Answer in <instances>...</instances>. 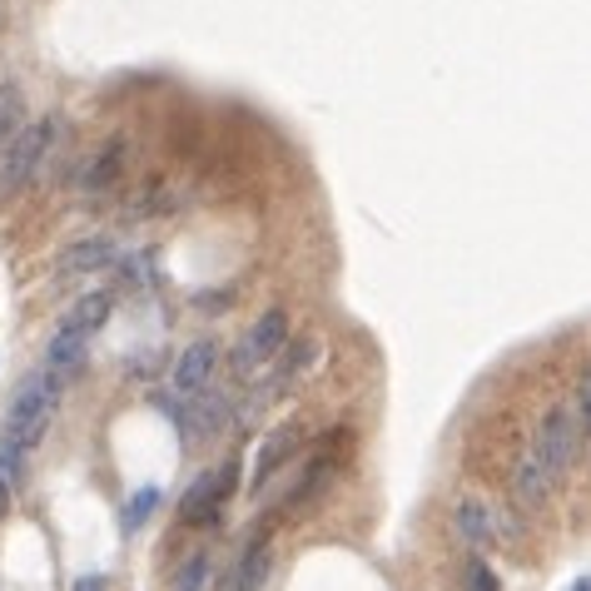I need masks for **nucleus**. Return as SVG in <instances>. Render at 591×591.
I'll return each instance as SVG.
<instances>
[{
    "mask_svg": "<svg viewBox=\"0 0 591 591\" xmlns=\"http://www.w3.org/2000/svg\"><path fill=\"white\" fill-rule=\"evenodd\" d=\"M581 433H587V427L577 423V413H571L567 402H556L552 413L542 417L532 448H527V458H522V467H517V483H512V497H517L522 512H537L547 497L556 492V483L571 473Z\"/></svg>",
    "mask_w": 591,
    "mask_h": 591,
    "instance_id": "1",
    "label": "nucleus"
},
{
    "mask_svg": "<svg viewBox=\"0 0 591 591\" xmlns=\"http://www.w3.org/2000/svg\"><path fill=\"white\" fill-rule=\"evenodd\" d=\"M110 308H115V294H110V288H95V294H85L80 304L60 319V329L50 333V348H46V373L70 383V373L85 363V354H90V338L110 323Z\"/></svg>",
    "mask_w": 591,
    "mask_h": 591,
    "instance_id": "2",
    "label": "nucleus"
},
{
    "mask_svg": "<svg viewBox=\"0 0 591 591\" xmlns=\"http://www.w3.org/2000/svg\"><path fill=\"white\" fill-rule=\"evenodd\" d=\"M60 388H65V378L36 368V373L11 393V413H5V438L11 442H5V448L30 452L40 438H46L50 417H55V402H60Z\"/></svg>",
    "mask_w": 591,
    "mask_h": 591,
    "instance_id": "3",
    "label": "nucleus"
},
{
    "mask_svg": "<svg viewBox=\"0 0 591 591\" xmlns=\"http://www.w3.org/2000/svg\"><path fill=\"white\" fill-rule=\"evenodd\" d=\"M60 134H65L60 119H40V125H25V130L0 150V200H11V194H21L25 184H30V175H36L40 159L55 150Z\"/></svg>",
    "mask_w": 591,
    "mask_h": 591,
    "instance_id": "4",
    "label": "nucleus"
},
{
    "mask_svg": "<svg viewBox=\"0 0 591 591\" xmlns=\"http://www.w3.org/2000/svg\"><path fill=\"white\" fill-rule=\"evenodd\" d=\"M284 344H288V313H284V308H269V313H259V319H254V329L239 338L234 373H239V378H248V373H254V368H264L273 354H284Z\"/></svg>",
    "mask_w": 591,
    "mask_h": 591,
    "instance_id": "5",
    "label": "nucleus"
},
{
    "mask_svg": "<svg viewBox=\"0 0 591 591\" xmlns=\"http://www.w3.org/2000/svg\"><path fill=\"white\" fill-rule=\"evenodd\" d=\"M239 487V462H224L219 473H204L200 483L184 492V502H179V517L190 522V527H204V522L219 517V508L229 502V492Z\"/></svg>",
    "mask_w": 591,
    "mask_h": 591,
    "instance_id": "6",
    "label": "nucleus"
},
{
    "mask_svg": "<svg viewBox=\"0 0 591 591\" xmlns=\"http://www.w3.org/2000/svg\"><path fill=\"white\" fill-rule=\"evenodd\" d=\"M214 368H219V344H214V338H200V344H190L184 354H179L169 388H175L179 398H200V393L209 388Z\"/></svg>",
    "mask_w": 591,
    "mask_h": 591,
    "instance_id": "7",
    "label": "nucleus"
},
{
    "mask_svg": "<svg viewBox=\"0 0 591 591\" xmlns=\"http://www.w3.org/2000/svg\"><path fill=\"white\" fill-rule=\"evenodd\" d=\"M110 259H115V244H110L105 234H90V239H75V244L60 254V259H55V273H60V279H75V273L105 269Z\"/></svg>",
    "mask_w": 591,
    "mask_h": 591,
    "instance_id": "8",
    "label": "nucleus"
},
{
    "mask_svg": "<svg viewBox=\"0 0 591 591\" xmlns=\"http://www.w3.org/2000/svg\"><path fill=\"white\" fill-rule=\"evenodd\" d=\"M125 150H130V140L100 144V154L85 165V175H80V194H105L119 179V169H125Z\"/></svg>",
    "mask_w": 591,
    "mask_h": 591,
    "instance_id": "9",
    "label": "nucleus"
},
{
    "mask_svg": "<svg viewBox=\"0 0 591 591\" xmlns=\"http://www.w3.org/2000/svg\"><path fill=\"white\" fill-rule=\"evenodd\" d=\"M298 442H304V438H298V427H288V423H284V427H273L269 438H264L259 458H254V487L269 483V477L279 473V467H284V462L298 452Z\"/></svg>",
    "mask_w": 591,
    "mask_h": 591,
    "instance_id": "10",
    "label": "nucleus"
},
{
    "mask_svg": "<svg viewBox=\"0 0 591 591\" xmlns=\"http://www.w3.org/2000/svg\"><path fill=\"white\" fill-rule=\"evenodd\" d=\"M458 532L467 537L477 552H487V547L497 542V517H492V508H483V502H462V508H458Z\"/></svg>",
    "mask_w": 591,
    "mask_h": 591,
    "instance_id": "11",
    "label": "nucleus"
},
{
    "mask_svg": "<svg viewBox=\"0 0 591 591\" xmlns=\"http://www.w3.org/2000/svg\"><path fill=\"white\" fill-rule=\"evenodd\" d=\"M264 577H269V537H254L239 556V571H234V591H259Z\"/></svg>",
    "mask_w": 591,
    "mask_h": 591,
    "instance_id": "12",
    "label": "nucleus"
},
{
    "mask_svg": "<svg viewBox=\"0 0 591 591\" xmlns=\"http://www.w3.org/2000/svg\"><path fill=\"white\" fill-rule=\"evenodd\" d=\"M25 130V90L11 80H0V150Z\"/></svg>",
    "mask_w": 591,
    "mask_h": 591,
    "instance_id": "13",
    "label": "nucleus"
},
{
    "mask_svg": "<svg viewBox=\"0 0 591 591\" xmlns=\"http://www.w3.org/2000/svg\"><path fill=\"white\" fill-rule=\"evenodd\" d=\"M329 477H333V462H329V458H313V462H308V467H304V477H298V483H294V492H288V497H284V512L304 508L308 497L319 492V487H323V483H329Z\"/></svg>",
    "mask_w": 591,
    "mask_h": 591,
    "instance_id": "14",
    "label": "nucleus"
},
{
    "mask_svg": "<svg viewBox=\"0 0 591 591\" xmlns=\"http://www.w3.org/2000/svg\"><path fill=\"white\" fill-rule=\"evenodd\" d=\"M154 508H159V487H140V492L125 502V512H119V527H125V532H140Z\"/></svg>",
    "mask_w": 591,
    "mask_h": 591,
    "instance_id": "15",
    "label": "nucleus"
},
{
    "mask_svg": "<svg viewBox=\"0 0 591 591\" xmlns=\"http://www.w3.org/2000/svg\"><path fill=\"white\" fill-rule=\"evenodd\" d=\"M204 577H209V556H194L190 567L179 571V581H175V591H204Z\"/></svg>",
    "mask_w": 591,
    "mask_h": 591,
    "instance_id": "16",
    "label": "nucleus"
},
{
    "mask_svg": "<svg viewBox=\"0 0 591 591\" xmlns=\"http://www.w3.org/2000/svg\"><path fill=\"white\" fill-rule=\"evenodd\" d=\"M467 591H502V581H497V571L487 562H473L467 567Z\"/></svg>",
    "mask_w": 591,
    "mask_h": 591,
    "instance_id": "17",
    "label": "nucleus"
},
{
    "mask_svg": "<svg viewBox=\"0 0 591 591\" xmlns=\"http://www.w3.org/2000/svg\"><path fill=\"white\" fill-rule=\"evenodd\" d=\"M105 587H110L105 577H80V581H75V591H105Z\"/></svg>",
    "mask_w": 591,
    "mask_h": 591,
    "instance_id": "18",
    "label": "nucleus"
},
{
    "mask_svg": "<svg viewBox=\"0 0 591 591\" xmlns=\"http://www.w3.org/2000/svg\"><path fill=\"white\" fill-rule=\"evenodd\" d=\"M5 512H11V483L0 477V517H5Z\"/></svg>",
    "mask_w": 591,
    "mask_h": 591,
    "instance_id": "19",
    "label": "nucleus"
},
{
    "mask_svg": "<svg viewBox=\"0 0 591 591\" xmlns=\"http://www.w3.org/2000/svg\"><path fill=\"white\" fill-rule=\"evenodd\" d=\"M571 591H587V577H577V581H571Z\"/></svg>",
    "mask_w": 591,
    "mask_h": 591,
    "instance_id": "20",
    "label": "nucleus"
}]
</instances>
